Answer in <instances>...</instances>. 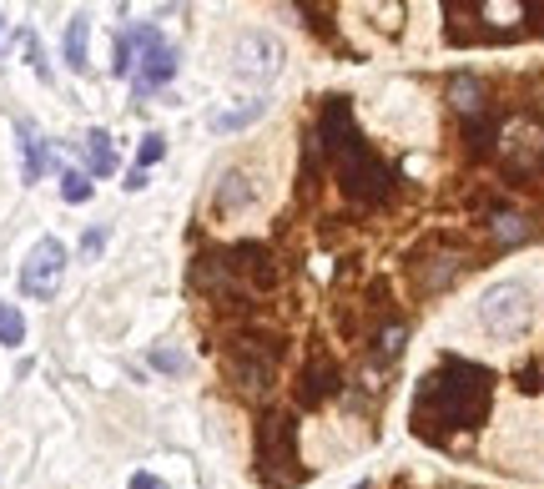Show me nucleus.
I'll use <instances>...</instances> for the list:
<instances>
[{
  "mask_svg": "<svg viewBox=\"0 0 544 489\" xmlns=\"http://www.w3.org/2000/svg\"><path fill=\"white\" fill-rule=\"evenodd\" d=\"M337 389H343V369H337L333 359H313V369H303V379H297L303 403H323V399H333Z\"/></svg>",
  "mask_w": 544,
  "mask_h": 489,
  "instance_id": "8",
  "label": "nucleus"
},
{
  "mask_svg": "<svg viewBox=\"0 0 544 489\" xmlns=\"http://www.w3.org/2000/svg\"><path fill=\"white\" fill-rule=\"evenodd\" d=\"M529 318H534L529 283L509 278V283L484 288V298H479V323L489 328L494 338H514V333H524V328H529Z\"/></svg>",
  "mask_w": 544,
  "mask_h": 489,
  "instance_id": "4",
  "label": "nucleus"
},
{
  "mask_svg": "<svg viewBox=\"0 0 544 489\" xmlns=\"http://www.w3.org/2000/svg\"><path fill=\"white\" fill-rule=\"evenodd\" d=\"M86 31L91 15H71V25H65V66L71 71H86Z\"/></svg>",
  "mask_w": 544,
  "mask_h": 489,
  "instance_id": "14",
  "label": "nucleus"
},
{
  "mask_svg": "<svg viewBox=\"0 0 544 489\" xmlns=\"http://www.w3.org/2000/svg\"><path fill=\"white\" fill-rule=\"evenodd\" d=\"M277 353H283L277 338H237V343L227 348V373H232V383H237V393L262 399L272 373H277Z\"/></svg>",
  "mask_w": 544,
  "mask_h": 489,
  "instance_id": "3",
  "label": "nucleus"
},
{
  "mask_svg": "<svg viewBox=\"0 0 544 489\" xmlns=\"http://www.w3.org/2000/svg\"><path fill=\"white\" fill-rule=\"evenodd\" d=\"M61 278H65V242H61V238H41L31 252H25V268H21L25 298H35V303H51L55 288H61Z\"/></svg>",
  "mask_w": 544,
  "mask_h": 489,
  "instance_id": "5",
  "label": "nucleus"
},
{
  "mask_svg": "<svg viewBox=\"0 0 544 489\" xmlns=\"http://www.w3.org/2000/svg\"><path fill=\"white\" fill-rule=\"evenodd\" d=\"M162 152H166V142L152 131V137L142 142V152H136V167H142V172H146V167H156V162H162Z\"/></svg>",
  "mask_w": 544,
  "mask_h": 489,
  "instance_id": "19",
  "label": "nucleus"
},
{
  "mask_svg": "<svg viewBox=\"0 0 544 489\" xmlns=\"http://www.w3.org/2000/svg\"><path fill=\"white\" fill-rule=\"evenodd\" d=\"M489 232H494V242L514 248V242H524L534 228H529V218H524V212H514V207L494 202V207H489Z\"/></svg>",
  "mask_w": 544,
  "mask_h": 489,
  "instance_id": "10",
  "label": "nucleus"
},
{
  "mask_svg": "<svg viewBox=\"0 0 544 489\" xmlns=\"http://www.w3.org/2000/svg\"><path fill=\"white\" fill-rule=\"evenodd\" d=\"M101 248H106V228H86V238H81V258H101Z\"/></svg>",
  "mask_w": 544,
  "mask_h": 489,
  "instance_id": "20",
  "label": "nucleus"
},
{
  "mask_svg": "<svg viewBox=\"0 0 544 489\" xmlns=\"http://www.w3.org/2000/svg\"><path fill=\"white\" fill-rule=\"evenodd\" d=\"M448 97H454V107L464 111V117H479L484 111V81L479 76H454L448 81Z\"/></svg>",
  "mask_w": 544,
  "mask_h": 489,
  "instance_id": "13",
  "label": "nucleus"
},
{
  "mask_svg": "<svg viewBox=\"0 0 544 489\" xmlns=\"http://www.w3.org/2000/svg\"><path fill=\"white\" fill-rule=\"evenodd\" d=\"M414 429L424 439H448V434H464L484 419L489 409V369L484 363H468V359H444L424 383H418V399H414Z\"/></svg>",
  "mask_w": 544,
  "mask_h": 489,
  "instance_id": "1",
  "label": "nucleus"
},
{
  "mask_svg": "<svg viewBox=\"0 0 544 489\" xmlns=\"http://www.w3.org/2000/svg\"><path fill=\"white\" fill-rule=\"evenodd\" d=\"M15 137H21V157H25L21 177H25V182H41V177H45V167L55 162V152L41 142V137H35V127H31V121H15Z\"/></svg>",
  "mask_w": 544,
  "mask_h": 489,
  "instance_id": "9",
  "label": "nucleus"
},
{
  "mask_svg": "<svg viewBox=\"0 0 544 489\" xmlns=\"http://www.w3.org/2000/svg\"><path fill=\"white\" fill-rule=\"evenodd\" d=\"M0 343L5 348H21L25 343V318L15 303H0Z\"/></svg>",
  "mask_w": 544,
  "mask_h": 489,
  "instance_id": "16",
  "label": "nucleus"
},
{
  "mask_svg": "<svg viewBox=\"0 0 544 489\" xmlns=\"http://www.w3.org/2000/svg\"><path fill=\"white\" fill-rule=\"evenodd\" d=\"M257 469L267 489H293L303 464H297V419L287 409H267L257 419Z\"/></svg>",
  "mask_w": 544,
  "mask_h": 489,
  "instance_id": "2",
  "label": "nucleus"
},
{
  "mask_svg": "<svg viewBox=\"0 0 544 489\" xmlns=\"http://www.w3.org/2000/svg\"><path fill=\"white\" fill-rule=\"evenodd\" d=\"M262 111H267V101H262V97L242 101V107H227V111H212V131H242L247 121H257Z\"/></svg>",
  "mask_w": 544,
  "mask_h": 489,
  "instance_id": "12",
  "label": "nucleus"
},
{
  "mask_svg": "<svg viewBox=\"0 0 544 489\" xmlns=\"http://www.w3.org/2000/svg\"><path fill=\"white\" fill-rule=\"evenodd\" d=\"M0 51H5V21H0Z\"/></svg>",
  "mask_w": 544,
  "mask_h": 489,
  "instance_id": "22",
  "label": "nucleus"
},
{
  "mask_svg": "<svg viewBox=\"0 0 544 489\" xmlns=\"http://www.w3.org/2000/svg\"><path fill=\"white\" fill-rule=\"evenodd\" d=\"M86 172L91 177H111V172H116V147H111L106 142V131H91V137H86Z\"/></svg>",
  "mask_w": 544,
  "mask_h": 489,
  "instance_id": "15",
  "label": "nucleus"
},
{
  "mask_svg": "<svg viewBox=\"0 0 544 489\" xmlns=\"http://www.w3.org/2000/svg\"><path fill=\"white\" fill-rule=\"evenodd\" d=\"M61 197H65V202H86V197H91V172L65 167V172H61Z\"/></svg>",
  "mask_w": 544,
  "mask_h": 489,
  "instance_id": "17",
  "label": "nucleus"
},
{
  "mask_svg": "<svg viewBox=\"0 0 544 489\" xmlns=\"http://www.w3.org/2000/svg\"><path fill=\"white\" fill-rule=\"evenodd\" d=\"M232 71H237L242 81H267L283 71V46L272 41V36L262 31H247L237 46H232Z\"/></svg>",
  "mask_w": 544,
  "mask_h": 489,
  "instance_id": "7",
  "label": "nucleus"
},
{
  "mask_svg": "<svg viewBox=\"0 0 544 489\" xmlns=\"http://www.w3.org/2000/svg\"><path fill=\"white\" fill-rule=\"evenodd\" d=\"M131 489H166V484H162L156 474H146V469H142V474H131Z\"/></svg>",
  "mask_w": 544,
  "mask_h": 489,
  "instance_id": "21",
  "label": "nucleus"
},
{
  "mask_svg": "<svg viewBox=\"0 0 544 489\" xmlns=\"http://www.w3.org/2000/svg\"><path fill=\"white\" fill-rule=\"evenodd\" d=\"M247 202H252V182H247V172L232 167V172L217 182V212H242Z\"/></svg>",
  "mask_w": 544,
  "mask_h": 489,
  "instance_id": "11",
  "label": "nucleus"
},
{
  "mask_svg": "<svg viewBox=\"0 0 544 489\" xmlns=\"http://www.w3.org/2000/svg\"><path fill=\"white\" fill-rule=\"evenodd\" d=\"M131 46H136V91L166 87L176 76V46H166L156 25H136Z\"/></svg>",
  "mask_w": 544,
  "mask_h": 489,
  "instance_id": "6",
  "label": "nucleus"
},
{
  "mask_svg": "<svg viewBox=\"0 0 544 489\" xmlns=\"http://www.w3.org/2000/svg\"><path fill=\"white\" fill-rule=\"evenodd\" d=\"M152 363H156V369H162V373H186V359H182V348H152Z\"/></svg>",
  "mask_w": 544,
  "mask_h": 489,
  "instance_id": "18",
  "label": "nucleus"
}]
</instances>
